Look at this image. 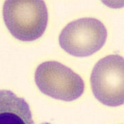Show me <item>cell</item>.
I'll return each instance as SVG.
<instances>
[{"instance_id":"obj_1","label":"cell","mask_w":124,"mask_h":124,"mask_svg":"<svg viewBox=\"0 0 124 124\" xmlns=\"http://www.w3.org/2000/svg\"><path fill=\"white\" fill-rule=\"evenodd\" d=\"M5 24L12 35L23 41L37 39L48 24V9L41 0H8L3 7Z\"/></svg>"},{"instance_id":"obj_2","label":"cell","mask_w":124,"mask_h":124,"mask_svg":"<svg viewBox=\"0 0 124 124\" xmlns=\"http://www.w3.org/2000/svg\"><path fill=\"white\" fill-rule=\"evenodd\" d=\"M35 81L41 92L65 101H74L84 92L82 78L58 62L50 61L40 64L35 73Z\"/></svg>"},{"instance_id":"obj_3","label":"cell","mask_w":124,"mask_h":124,"mask_svg":"<svg viewBox=\"0 0 124 124\" xmlns=\"http://www.w3.org/2000/svg\"><path fill=\"white\" fill-rule=\"evenodd\" d=\"M108 36L106 28L97 19L84 17L69 23L62 30L59 41L62 48L75 57H88L99 50Z\"/></svg>"},{"instance_id":"obj_4","label":"cell","mask_w":124,"mask_h":124,"mask_svg":"<svg viewBox=\"0 0 124 124\" xmlns=\"http://www.w3.org/2000/svg\"><path fill=\"white\" fill-rule=\"evenodd\" d=\"M124 78V58L118 54H110L101 59L95 64L90 77L94 97L108 106L123 104Z\"/></svg>"},{"instance_id":"obj_5","label":"cell","mask_w":124,"mask_h":124,"mask_svg":"<svg viewBox=\"0 0 124 124\" xmlns=\"http://www.w3.org/2000/svg\"><path fill=\"white\" fill-rule=\"evenodd\" d=\"M0 124H35L28 103L10 90H0Z\"/></svg>"}]
</instances>
